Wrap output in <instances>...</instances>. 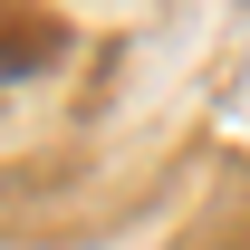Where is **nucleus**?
Instances as JSON below:
<instances>
[{"mask_svg":"<svg viewBox=\"0 0 250 250\" xmlns=\"http://www.w3.org/2000/svg\"><path fill=\"white\" fill-rule=\"evenodd\" d=\"M10 67H20V48H0V77H10Z\"/></svg>","mask_w":250,"mask_h":250,"instance_id":"f257e3e1","label":"nucleus"}]
</instances>
